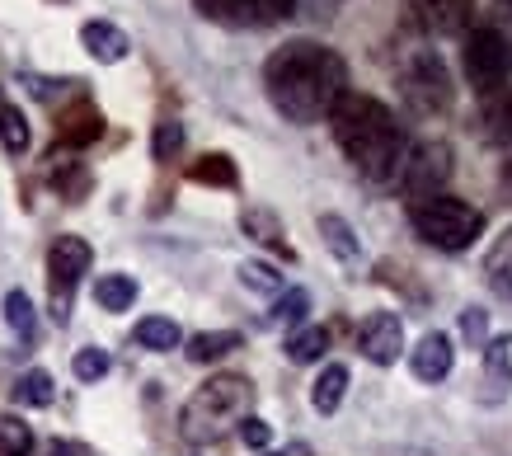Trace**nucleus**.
Instances as JSON below:
<instances>
[{
    "label": "nucleus",
    "mask_w": 512,
    "mask_h": 456,
    "mask_svg": "<svg viewBox=\"0 0 512 456\" xmlns=\"http://www.w3.org/2000/svg\"><path fill=\"white\" fill-rule=\"evenodd\" d=\"M268 104L296 127H315L348 95V62L315 38H292L264 62Z\"/></svg>",
    "instance_id": "nucleus-1"
},
{
    "label": "nucleus",
    "mask_w": 512,
    "mask_h": 456,
    "mask_svg": "<svg viewBox=\"0 0 512 456\" xmlns=\"http://www.w3.org/2000/svg\"><path fill=\"white\" fill-rule=\"evenodd\" d=\"M329 127H334V142L339 151L348 156L362 179H372V184H390L404 165V151H409V137H404V127L395 123V113L372 95H348L329 109Z\"/></svg>",
    "instance_id": "nucleus-2"
},
{
    "label": "nucleus",
    "mask_w": 512,
    "mask_h": 456,
    "mask_svg": "<svg viewBox=\"0 0 512 456\" xmlns=\"http://www.w3.org/2000/svg\"><path fill=\"white\" fill-rule=\"evenodd\" d=\"M254 409V381L240 372H221V377L202 381L198 391L188 395L179 428L188 442H217L221 433H231V424H240Z\"/></svg>",
    "instance_id": "nucleus-3"
},
{
    "label": "nucleus",
    "mask_w": 512,
    "mask_h": 456,
    "mask_svg": "<svg viewBox=\"0 0 512 456\" xmlns=\"http://www.w3.org/2000/svg\"><path fill=\"white\" fill-rule=\"evenodd\" d=\"M409 226L423 245H433L442 254H461L484 236V212L470 207L466 198H451V193H433L409 203Z\"/></svg>",
    "instance_id": "nucleus-4"
},
{
    "label": "nucleus",
    "mask_w": 512,
    "mask_h": 456,
    "mask_svg": "<svg viewBox=\"0 0 512 456\" xmlns=\"http://www.w3.org/2000/svg\"><path fill=\"white\" fill-rule=\"evenodd\" d=\"M400 99L419 118H442L456 104V80L437 48H419L400 71Z\"/></svg>",
    "instance_id": "nucleus-5"
},
{
    "label": "nucleus",
    "mask_w": 512,
    "mask_h": 456,
    "mask_svg": "<svg viewBox=\"0 0 512 456\" xmlns=\"http://www.w3.org/2000/svg\"><path fill=\"white\" fill-rule=\"evenodd\" d=\"M461 71H466L470 90H475L480 99L508 90V80H512V43H508V33L470 29L466 43H461Z\"/></svg>",
    "instance_id": "nucleus-6"
},
{
    "label": "nucleus",
    "mask_w": 512,
    "mask_h": 456,
    "mask_svg": "<svg viewBox=\"0 0 512 456\" xmlns=\"http://www.w3.org/2000/svg\"><path fill=\"white\" fill-rule=\"evenodd\" d=\"M90 264H94L90 240H80V236L52 240V250H47V283H52V320L57 325L71 320V297H76L80 278L90 273Z\"/></svg>",
    "instance_id": "nucleus-7"
},
{
    "label": "nucleus",
    "mask_w": 512,
    "mask_h": 456,
    "mask_svg": "<svg viewBox=\"0 0 512 456\" xmlns=\"http://www.w3.org/2000/svg\"><path fill=\"white\" fill-rule=\"evenodd\" d=\"M395 179H400V189L409 193V203H419V198H433V193H442V184L451 179V146L447 142H419V146H409Z\"/></svg>",
    "instance_id": "nucleus-8"
},
{
    "label": "nucleus",
    "mask_w": 512,
    "mask_h": 456,
    "mask_svg": "<svg viewBox=\"0 0 512 456\" xmlns=\"http://www.w3.org/2000/svg\"><path fill=\"white\" fill-rule=\"evenodd\" d=\"M202 19L226 29H268L296 10V0H193Z\"/></svg>",
    "instance_id": "nucleus-9"
},
{
    "label": "nucleus",
    "mask_w": 512,
    "mask_h": 456,
    "mask_svg": "<svg viewBox=\"0 0 512 456\" xmlns=\"http://www.w3.org/2000/svg\"><path fill=\"white\" fill-rule=\"evenodd\" d=\"M475 15V0H400L404 29L423 33V38H447L461 33Z\"/></svg>",
    "instance_id": "nucleus-10"
},
{
    "label": "nucleus",
    "mask_w": 512,
    "mask_h": 456,
    "mask_svg": "<svg viewBox=\"0 0 512 456\" xmlns=\"http://www.w3.org/2000/svg\"><path fill=\"white\" fill-rule=\"evenodd\" d=\"M357 353L376 367H395L404 353V325L395 311H372L357 325Z\"/></svg>",
    "instance_id": "nucleus-11"
},
{
    "label": "nucleus",
    "mask_w": 512,
    "mask_h": 456,
    "mask_svg": "<svg viewBox=\"0 0 512 456\" xmlns=\"http://www.w3.org/2000/svg\"><path fill=\"white\" fill-rule=\"evenodd\" d=\"M104 137V113L94 109L90 99L80 95V99H71L62 113H57V142L62 146H90V142H99Z\"/></svg>",
    "instance_id": "nucleus-12"
},
{
    "label": "nucleus",
    "mask_w": 512,
    "mask_h": 456,
    "mask_svg": "<svg viewBox=\"0 0 512 456\" xmlns=\"http://www.w3.org/2000/svg\"><path fill=\"white\" fill-rule=\"evenodd\" d=\"M451 362H456V348H451V334L442 330H428L419 339V348L409 353V367H414V377L437 386V381L451 377Z\"/></svg>",
    "instance_id": "nucleus-13"
},
{
    "label": "nucleus",
    "mask_w": 512,
    "mask_h": 456,
    "mask_svg": "<svg viewBox=\"0 0 512 456\" xmlns=\"http://www.w3.org/2000/svg\"><path fill=\"white\" fill-rule=\"evenodd\" d=\"M80 43H85V52H90L94 62H123L127 52H132V43H127V33L118 29V24H109V19H90V24H80Z\"/></svg>",
    "instance_id": "nucleus-14"
},
{
    "label": "nucleus",
    "mask_w": 512,
    "mask_h": 456,
    "mask_svg": "<svg viewBox=\"0 0 512 456\" xmlns=\"http://www.w3.org/2000/svg\"><path fill=\"white\" fill-rule=\"evenodd\" d=\"M240 231H245L249 240L268 245L273 254H282V259H296V250L287 245V226H282L278 212H268V207H245V212H240Z\"/></svg>",
    "instance_id": "nucleus-15"
},
{
    "label": "nucleus",
    "mask_w": 512,
    "mask_h": 456,
    "mask_svg": "<svg viewBox=\"0 0 512 456\" xmlns=\"http://www.w3.org/2000/svg\"><path fill=\"white\" fill-rule=\"evenodd\" d=\"M47 179H52V189L62 193L66 203H80V198H85V193H90V170H85V165H80V160H71V156H57V151H52V165H47Z\"/></svg>",
    "instance_id": "nucleus-16"
},
{
    "label": "nucleus",
    "mask_w": 512,
    "mask_h": 456,
    "mask_svg": "<svg viewBox=\"0 0 512 456\" xmlns=\"http://www.w3.org/2000/svg\"><path fill=\"white\" fill-rule=\"evenodd\" d=\"M132 339H137V348H146V353H170V348L184 344V330L174 325L170 315H146V320H137Z\"/></svg>",
    "instance_id": "nucleus-17"
},
{
    "label": "nucleus",
    "mask_w": 512,
    "mask_h": 456,
    "mask_svg": "<svg viewBox=\"0 0 512 456\" xmlns=\"http://www.w3.org/2000/svg\"><path fill=\"white\" fill-rule=\"evenodd\" d=\"M320 236H325L329 254H334L339 264H362V240L353 236V226H348L339 212H325V217H320Z\"/></svg>",
    "instance_id": "nucleus-18"
},
{
    "label": "nucleus",
    "mask_w": 512,
    "mask_h": 456,
    "mask_svg": "<svg viewBox=\"0 0 512 456\" xmlns=\"http://www.w3.org/2000/svg\"><path fill=\"white\" fill-rule=\"evenodd\" d=\"M188 179L193 184H212V189H235L240 184V170H235V160L226 151H207L188 165Z\"/></svg>",
    "instance_id": "nucleus-19"
},
{
    "label": "nucleus",
    "mask_w": 512,
    "mask_h": 456,
    "mask_svg": "<svg viewBox=\"0 0 512 456\" xmlns=\"http://www.w3.org/2000/svg\"><path fill=\"white\" fill-rule=\"evenodd\" d=\"M137 278L132 273H104L99 283H94V301H99V311H109V315H118V311H132V301H137Z\"/></svg>",
    "instance_id": "nucleus-20"
},
{
    "label": "nucleus",
    "mask_w": 512,
    "mask_h": 456,
    "mask_svg": "<svg viewBox=\"0 0 512 456\" xmlns=\"http://www.w3.org/2000/svg\"><path fill=\"white\" fill-rule=\"evenodd\" d=\"M480 132L489 142H512V90L480 99Z\"/></svg>",
    "instance_id": "nucleus-21"
},
{
    "label": "nucleus",
    "mask_w": 512,
    "mask_h": 456,
    "mask_svg": "<svg viewBox=\"0 0 512 456\" xmlns=\"http://www.w3.org/2000/svg\"><path fill=\"white\" fill-rule=\"evenodd\" d=\"M343 395H348V367H343V362H329L311 386V405L320 409V414H334V409L343 405Z\"/></svg>",
    "instance_id": "nucleus-22"
},
{
    "label": "nucleus",
    "mask_w": 512,
    "mask_h": 456,
    "mask_svg": "<svg viewBox=\"0 0 512 456\" xmlns=\"http://www.w3.org/2000/svg\"><path fill=\"white\" fill-rule=\"evenodd\" d=\"M240 344H245V334H235V330H202V334L188 339V358L193 362H221Z\"/></svg>",
    "instance_id": "nucleus-23"
},
{
    "label": "nucleus",
    "mask_w": 512,
    "mask_h": 456,
    "mask_svg": "<svg viewBox=\"0 0 512 456\" xmlns=\"http://www.w3.org/2000/svg\"><path fill=\"white\" fill-rule=\"evenodd\" d=\"M29 142H33V132H29V118L19 113V104H0V146L10 156H24Z\"/></svg>",
    "instance_id": "nucleus-24"
},
{
    "label": "nucleus",
    "mask_w": 512,
    "mask_h": 456,
    "mask_svg": "<svg viewBox=\"0 0 512 456\" xmlns=\"http://www.w3.org/2000/svg\"><path fill=\"white\" fill-rule=\"evenodd\" d=\"M15 400L29 409H47L57 400V386H52V377H47L43 367H29V372L15 381Z\"/></svg>",
    "instance_id": "nucleus-25"
},
{
    "label": "nucleus",
    "mask_w": 512,
    "mask_h": 456,
    "mask_svg": "<svg viewBox=\"0 0 512 456\" xmlns=\"http://www.w3.org/2000/svg\"><path fill=\"white\" fill-rule=\"evenodd\" d=\"M5 325L24 339V344H33V334H38V320H33V301L24 287H15V292H5Z\"/></svg>",
    "instance_id": "nucleus-26"
},
{
    "label": "nucleus",
    "mask_w": 512,
    "mask_h": 456,
    "mask_svg": "<svg viewBox=\"0 0 512 456\" xmlns=\"http://www.w3.org/2000/svg\"><path fill=\"white\" fill-rule=\"evenodd\" d=\"M329 348V330L325 325H306V330H296L287 339V358L292 362H320Z\"/></svg>",
    "instance_id": "nucleus-27"
},
{
    "label": "nucleus",
    "mask_w": 512,
    "mask_h": 456,
    "mask_svg": "<svg viewBox=\"0 0 512 456\" xmlns=\"http://www.w3.org/2000/svg\"><path fill=\"white\" fill-rule=\"evenodd\" d=\"M0 456H33V428L19 414L0 419Z\"/></svg>",
    "instance_id": "nucleus-28"
},
{
    "label": "nucleus",
    "mask_w": 512,
    "mask_h": 456,
    "mask_svg": "<svg viewBox=\"0 0 512 456\" xmlns=\"http://www.w3.org/2000/svg\"><path fill=\"white\" fill-rule=\"evenodd\" d=\"M179 151H184V123H174V118H160L156 132H151V156H156L160 165H170Z\"/></svg>",
    "instance_id": "nucleus-29"
},
{
    "label": "nucleus",
    "mask_w": 512,
    "mask_h": 456,
    "mask_svg": "<svg viewBox=\"0 0 512 456\" xmlns=\"http://www.w3.org/2000/svg\"><path fill=\"white\" fill-rule=\"evenodd\" d=\"M306 311H311V292L306 287H282L278 301H273V320L278 325H301Z\"/></svg>",
    "instance_id": "nucleus-30"
},
{
    "label": "nucleus",
    "mask_w": 512,
    "mask_h": 456,
    "mask_svg": "<svg viewBox=\"0 0 512 456\" xmlns=\"http://www.w3.org/2000/svg\"><path fill=\"white\" fill-rule=\"evenodd\" d=\"M240 283H245L249 292L278 297V292H282V273H278L273 264H259V259H249V264H240Z\"/></svg>",
    "instance_id": "nucleus-31"
},
{
    "label": "nucleus",
    "mask_w": 512,
    "mask_h": 456,
    "mask_svg": "<svg viewBox=\"0 0 512 456\" xmlns=\"http://www.w3.org/2000/svg\"><path fill=\"white\" fill-rule=\"evenodd\" d=\"M109 353L104 348H80L76 358H71V372H76V381H85V386H94V381L109 377Z\"/></svg>",
    "instance_id": "nucleus-32"
},
{
    "label": "nucleus",
    "mask_w": 512,
    "mask_h": 456,
    "mask_svg": "<svg viewBox=\"0 0 512 456\" xmlns=\"http://www.w3.org/2000/svg\"><path fill=\"white\" fill-rule=\"evenodd\" d=\"M489 283H494V292H503V297L512 301V231H508V240H498V250L489 254Z\"/></svg>",
    "instance_id": "nucleus-33"
},
{
    "label": "nucleus",
    "mask_w": 512,
    "mask_h": 456,
    "mask_svg": "<svg viewBox=\"0 0 512 456\" xmlns=\"http://www.w3.org/2000/svg\"><path fill=\"white\" fill-rule=\"evenodd\" d=\"M484 362L494 377L512 381V334H498V339H484Z\"/></svg>",
    "instance_id": "nucleus-34"
},
{
    "label": "nucleus",
    "mask_w": 512,
    "mask_h": 456,
    "mask_svg": "<svg viewBox=\"0 0 512 456\" xmlns=\"http://www.w3.org/2000/svg\"><path fill=\"white\" fill-rule=\"evenodd\" d=\"M484 334H489V311L466 306V311H461V339H466L470 348H484Z\"/></svg>",
    "instance_id": "nucleus-35"
},
{
    "label": "nucleus",
    "mask_w": 512,
    "mask_h": 456,
    "mask_svg": "<svg viewBox=\"0 0 512 456\" xmlns=\"http://www.w3.org/2000/svg\"><path fill=\"white\" fill-rule=\"evenodd\" d=\"M240 438H245V447H254V452H264L268 442H273V428L259 419V414H245L240 419Z\"/></svg>",
    "instance_id": "nucleus-36"
},
{
    "label": "nucleus",
    "mask_w": 512,
    "mask_h": 456,
    "mask_svg": "<svg viewBox=\"0 0 512 456\" xmlns=\"http://www.w3.org/2000/svg\"><path fill=\"white\" fill-rule=\"evenodd\" d=\"M47 456H85V452H80L76 442H62V438H57V442H47Z\"/></svg>",
    "instance_id": "nucleus-37"
},
{
    "label": "nucleus",
    "mask_w": 512,
    "mask_h": 456,
    "mask_svg": "<svg viewBox=\"0 0 512 456\" xmlns=\"http://www.w3.org/2000/svg\"><path fill=\"white\" fill-rule=\"evenodd\" d=\"M498 184H503V193H508V203H512V156L503 160V170H498Z\"/></svg>",
    "instance_id": "nucleus-38"
},
{
    "label": "nucleus",
    "mask_w": 512,
    "mask_h": 456,
    "mask_svg": "<svg viewBox=\"0 0 512 456\" xmlns=\"http://www.w3.org/2000/svg\"><path fill=\"white\" fill-rule=\"evenodd\" d=\"M386 456H433V452H423V447H395V452H386Z\"/></svg>",
    "instance_id": "nucleus-39"
},
{
    "label": "nucleus",
    "mask_w": 512,
    "mask_h": 456,
    "mask_svg": "<svg viewBox=\"0 0 512 456\" xmlns=\"http://www.w3.org/2000/svg\"><path fill=\"white\" fill-rule=\"evenodd\" d=\"M273 456H311V447H301V442H292L287 452H273Z\"/></svg>",
    "instance_id": "nucleus-40"
},
{
    "label": "nucleus",
    "mask_w": 512,
    "mask_h": 456,
    "mask_svg": "<svg viewBox=\"0 0 512 456\" xmlns=\"http://www.w3.org/2000/svg\"><path fill=\"white\" fill-rule=\"evenodd\" d=\"M494 5H498V10H503V15L512 19V0H494Z\"/></svg>",
    "instance_id": "nucleus-41"
}]
</instances>
